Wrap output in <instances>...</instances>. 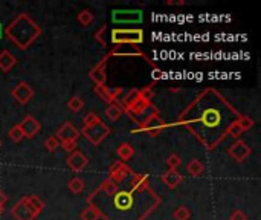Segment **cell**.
Masks as SVG:
<instances>
[{
  "label": "cell",
  "mask_w": 261,
  "mask_h": 220,
  "mask_svg": "<svg viewBox=\"0 0 261 220\" xmlns=\"http://www.w3.org/2000/svg\"><path fill=\"white\" fill-rule=\"evenodd\" d=\"M3 210H5V208H3L2 205H0V216H2V214H3Z\"/></svg>",
  "instance_id": "cell-41"
},
{
  "label": "cell",
  "mask_w": 261,
  "mask_h": 220,
  "mask_svg": "<svg viewBox=\"0 0 261 220\" xmlns=\"http://www.w3.org/2000/svg\"><path fill=\"white\" fill-rule=\"evenodd\" d=\"M5 35L20 51H26L42 35V28L26 12H22L5 28Z\"/></svg>",
  "instance_id": "cell-3"
},
{
  "label": "cell",
  "mask_w": 261,
  "mask_h": 220,
  "mask_svg": "<svg viewBox=\"0 0 261 220\" xmlns=\"http://www.w3.org/2000/svg\"><path fill=\"white\" fill-rule=\"evenodd\" d=\"M131 171H133V170H131L126 162L116 161V162H113V164L110 165L109 179H112V181H113L115 184H121V182H124L126 179L131 174Z\"/></svg>",
  "instance_id": "cell-11"
},
{
  "label": "cell",
  "mask_w": 261,
  "mask_h": 220,
  "mask_svg": "<svg viewBox=\"0 0 261 220\" xmlns=\"http://www.w3.org/2000/svg\"><path fill=\"white\" fill-rule=\"evenodd\" d=\"M79 135H83L92 146H99L110 135V127L106 126L103 121H99L92 127H83Z\"/></svg>",
  "instance_id": "cell-6"
},
{
  "label": "cell",
  "mask_w": 261,
  "mask_h": 220,
  "mask_svg": "<svg viewBox=\"0 0 261 220\" xmlns=\"http://www.w3.org/2000/svg\"><path fill=\"white\" fill-rule=\"evenodd\" d=\"M66 164H67V167H69L72 171L79 173V171H83V170L87 167L89 159H87V156H86L81 150H75V151L69 153V156H67V159H66Z\"/></svg>",
  "instance_id": "cell-13"
},
{
  "label": "cell",
  "mask_w": 261,
  "mask_h": 220,
  "mask_svg": "<svg viewBox=\"0 0 261 220\" xmlns=\"http://www.w3.org/2000/svg\"><path fill=\"white\" fill-rule=\"evenodd\" d=\"M8 136L11 138V141H12V143H15V144H17V143H22L23 139H25V135H23V132H22V129H20V126H18V124L9 129Z\"/></svg>",
  "instance_id": "cell-30"
},
{
  "label": "cell",
  "mask_w": 261,
  "mask_h": 220,
  "mask_svg": "<svg viewBox=\"0 0 261 220\" xmlns=\"http://www.w3.org/2000/svg\"><path fill=\"white\" fill-rule=\"evenodd\" d=\"M76 20H78V23H79V25L86 28V26H90V25L93 23L95 15H93L92 11H89V9H83L81 12H79V14L76 15Z\"/></svg>",
  "instance_id": "cell-24"
},
{
  "label": "cell",
  "mask_w": 261,
  "mask_h": 220,
  "mask_svg": "<svg viewBox=\"0 0 261 220\" xmlns=\"http://www.w3.org/2000/svg\"><path fill=\"white\" fill-rule=\"evenodd\" d=\"M162 182L168 187V188H176L177 185H180L184 182V174H180L177 170H168L162 174Z\"/></svg>",
  "instance_id": "cell-18"
},
{
  "label": "cell",
  "mask_w": 261,
  "mask_h": 220,
  "mask_svg": "<svg viewBox=\"0 0 261 220\" xmlns=\"http://www.w3.org/2000/svg\"><path fill=\"white\" fill-rule=\"evenodd\" d=\"M6 202H8V196H6V193H5L3 190H0V205L5 207Z\"/></svg>",
  "instance_id": "cell-40"
},
{
  "label": "cell",
  "mask_w": 261,
  "mask_h": 220,
  "mask_svg": "<svg viewBox=\"0 0 261 220\" xmlns=\"http://www.w3.org/2000/svg\"><path fill=\"white\" fill-rule=\"evenodd\" d=\"M107 60H109V57L106 55V57L101 60V62H99L93 69H90V72H89V78L92 79V81H93L96 86H103V84H106V79H107V75H106Z\"/></svg>",
  "instance_id": "cell-16"
},
{
  "label": "cell",
  "mask_w": 261,
  "mask_h": 220,
  "mask_svg": "<svg viewBox=\"0 0 261 220\" xmlns=\"http://www.w3.org/2000/svg\"><path fill=\"white\" fill-rule=\"evenodd\" d=\"M93 194L103 196V208L96 210L106 220H144L162 202L151 187L142 190L133 187H130V190H119L118 184L109 177Z\"/></svg>",
  "instance_id": "cell-2"
},
{
  "label": "cell",
  "mask_w": 261,
  "mask_h": 220,
  "mask_svg": "<svg viewBox=\"0 0 261 220\" xmlns=\"http://www.w3.org/2000/svg\"><path fill=\"white\" fill-rule=\"evenodd\" d=\"M112 43L116 46L121 45H130V46H137L144 42V31L142 29H121V28H115L112 31Z\"/></svg>",
  "instance_id": "cell-4"
},
{
  "label": "cell",
  "mask_w": 261,
  "mask_h": 220,
  "mask_svg": "<svg viewBox=\"0 0 261 220\" xmlns=\"http://www.w3.org/2000/svg\"><path fill=\"white\" fill-rule=\"evenodd\" d=\"M180 164H182V157H180L179 154H176V153H173L167 157L168 170H177L180 167Z\"/></svg>",
  "instance_id": "cell-32"
},
{
  "label": "cell",
  "mask_w": 261,
  "mask_h": 220,
  "mask_svg": "<svg viewBox=\"0 0 261 220\" xmlns=\"http://www.w3.org/2000/svg\"><path fill=\"white\" fill-rule=\"evenodd\" d=\"M101 119H99V116L96 115V113H93V112H89L84 118H83V123H84V126L83 127H92V126H95V124H98Z\"/></svg>",
  "instance_id": "cell-34"
},
{
  "label": "cell",
  "mask_w": 261,
  "mask_h": 220,
  "mask_svg": "<svg viewBox=\"0 0 261 220\" xmlns=\"http://www.w3.org/2000/svg\"><path fill=\"white\" fill-rule=\"evenodd\" d=\"M229 220H248V216H246L242 210H235V211H232V214L229 216Z\"/></svg>",
  "instance_id": "cell-37"
},
{
  "label": "cell",
  "mask_w": 261,
  "mask_h": 220,
  "mask_svg": "<svg viewBox=\"0 0 261 220\" xmlns=\"http://www.w3.org/2000/svg\"><path fill=\"white\" fill-rule=\"evenodd\" d=\"M0 147H2V139H0Z\"/></svg>",
  "instance_id": "cell-42"
},
{
  "label": "cell",
  "mask_w": 261,
  "mask_h": 220,
  "mask_svg": "<svg viewBox=\"0 0 261 220\" xmlns=\"http://www.w3.org/2000/svg\"><path fill=\"white\" fill-rule=\"evenodd\" d=\"M242 135H243V130H242V127L238 126L237 121H235L234 124H231V126L228 127V130H226V136H231V138H234V139H238Z\"/></svg>",
  "instance_id": "cell-33"
},
{
  "label": "cell",
  "mask_w": 261,
  "mask_h": 220,
  "mask_svg": "<svg viewBox=\"0 0 261 220\" xmlns=\"http://www.w3.org/2000/svg\"><path fill=\"white\" fill-rule=\"evenodd\" d=\"M67 107H69L70 112L78 113L79 110H83V107H84V99L81 96H72L67 101Z\"/></svg>",
  "instance_id": "cell-28"
},
{
  "label": "cell",
  "mask_w": 261,
  "mask_h": 220,
  "mask_svg": "<svg viewBox=\"0 0 261 220\" xmlns=\"http://www.w3.org/2000/svg\"><path fill=\"white\" fill-rule=\"evenodd\" d=\"M55 138L60 141V144H65V143H76L78 144L79 132L73 127V124L70 121H66L55 132Z\"/></svg>",
  "instance_id": "cell-9"
},
{
  "label": "cell",
  "mask_w": 261,
  "mask_h": 220,
  "mask_svg": "<svg viewBox=\"0 0 261 220\" xmlns=\"http://www.w3.org/2000/svg\"><path fill=\"white\" fill-rule=\"evenodd\" d=\"M18 126H20V129H22L25 138H28V139L35 138L40 133V130H42V124H40L32 115H26L23 118V121L20 123Z\"/></svg>",
  "instance_id": "cell-15"
},
{
  "label": "cell",
  "mask_w": 261,
  "mask_h": 220,
  "mask_svg": "<svg viewBox=\"0 0 261 220\" xmlns=\"http://www.w3.org/2000/svg\"><path fill=\"white\" fill-rule=\"evenodd\" d=\"M164 78V72L160 71L157 66L156 68H153V71H151V79L156 83V81H159V79H162Z\"/></svg>",
  "instance_id": "cell-38"
},
{
  "label": "cell",
  "mask_w": 261,
  "mask_h": 220,
  "mask_svg": "<svg viewBox=\"0 0 261 220\" xmlns=\"http://www.w3.org/2000/svg\"><path fill=\"white\" fill-rule=\"evenodd\" d=\"M137 99H139V89H130L121 98V107L123 109H129V107H131L137 101Z\"/></svg>",
  "instance_id": "cell-23"
},
{
  "label": "cell",
  "mask_w": 261,
  "mask_h": 220,
  "mask_svg": "<svg viewBox=\"0 0 261 220\" xmlns=\"http://www.w3.org/2000/svg\"><path fill=\"white\" fill-rule=\"evenodd\" d=\"M251 153H252V148L245 141H242V139H237V141L228 148V154L234 159V161H237L240 164L245 162L251 156Z\"/></svg>",
  "instance_id": "cell-10"
},
{
  "label": "cell",
  "mask_w": 261,
  "mask_h": 220,
  "mask_svg": "<svg viewBox=\"0 0 261 220\" xmlns=\"http://www.w3.org/2000/svg\"><path fill=\"white\" fill-rule=\"evenodd\" d=\"M112 20L116 23H137L142 20L140 11H113Z\"/></svg>",
  "instance_id": "cell-17"
},
{
  "label": "cell",
  "mask_w": 261,
  "mask_h": 220,
  "mask_svg": "<svg viewBox=\"0 0 261 220\" xmlns=\"http://www.w3.org/2000/svg\"><path fill=\"white\" fill-rule=\"evenodd\" d=\"M187 171L188 174L194 176V177H200L205 173V165L198 161V159H191V161L187 164Z\"/></svg>",
  "instance_id": "cell-22"
},
{
  "label": "cell",
  "mask_w": 261,
  "mask_h": 220,
  "mask_svg": "<svg viewBox=\"0 0 261 220\" xmlns=\"http://www.w3.org/2000/svg\"><path fill=\"white\" fill-rule=\"evenodd\" d=\"M45 147H46V150L49 151V153H54L58 147H60V141L55 138V136H49V138H46L45 139V144H43Z\"/></svg>",
  "instance_id": "cell-35"
},
{
  "label": "cell",
  "mask_w": 261,
  "mask_h": 220,
  "mask_svg": "<svg viewBox=\"0 0 261 220\" xmlns=\"http://www.w3.org/2000/svg\"><path fill=\"white\" fill-rule=\"evenodd\" d=\"M11 216L15 220H35V214L32 213V210L29 208L28 202H26V196H23L20 201L11 208Z\"/></svg>",
  "instance_id": "cell-12"
},
{
  "label": "cell",
  "mask_w": 261,
  "mask_h": 220,
  "mask_svg": "<svg viewBox=\"0 0 261 220\" xmlns=\"http://www.w3.org/2000/svg\"><path fill=\"white\" fill-rule=\"evenodd\" d=\"M124 92L123 87H109L106 84L103 86H95V93L103 99V101L109 103V104H115L116 99L119 98V95H121Z\"/></svg>",
  "instance_id": "cell-14"
},
{
  "label": "cell",
  "mask_w": 261,
  "mask_h": 220,
  "mask_svg": "<svg viewBox=\"0 0 261 220\" xmlns=\"http://www.w3.org/2000/svg\"><path fill=\"white\" fill-rule=\"evenodd\" d=\"M11 95H12V98L15 99L18 104L25 106L34 98L35 92L26 81H20V83H17V86H14L11 89Z\"/></svg>",
  "instance_id": "cell-8"
},
{
  "label": "cell",
  "mask_w": 261,
  "mask_h": 220,
  "mask_svg": "<svg viewBox=\"0 0 261 220\" xmlns=\"http://www.w3.org/2000/svg\"><path fill=\"white\" fill-rule=\"evenodd\" d=\"M116 154L119 156V161L127 162V161H130V159L133 157V154H134V148H133L131 144H129V143H123V144H119V147L116 148Z\"/></svg>",
  "instance_id": "cell-20"
},
{
  "label": "cell",
  "mask_w": 261,
  "mask_h": 220,
  "mask_svg": "<svg viewBox=\"0 0 261 220\" xmlns=\"http://www.w3.org/2000/svg\"><path fill=\"white\" fill-rule=\"evenodd\" d=\"M67 187H69V190H70L72 194H79V193L84 191L86 184H84V181H83L81 177H73V179H70V181H69Z\"/></svg>",
  "instance_id": "cell-26"
},
{
  "label": "cell",
  "mask_w": 261,
  "mask_h": 220,
  "mask_svg": "<svg viewBox=\"0 0 261 220\" xmlns=\"http://www.w3.org/2000/svg\"><path fill=\"white\" fill-rule=\"evenodd\" d=\"M26 202H28L29 208L32 210V213H34L37 217H38L40 214H42V211L45 210V202H43L38 196H35V194L26 196Z\"/></svg>",
  "instance_id": "cell-21"
},
{
  "label": "cell",
  "mask_w": 261,
  "mask_h": 220,
  "mask_svg": "<svg viewBox=\"0 0 261 220\" xmlns=\"http://www.w3.org/2000/svg\"><path fill=\"white\" fill-rule=\"evenodd\" d=\"M240 113L214 87H206L179 115L176 126L185 127L206 150H214L226 138V130Z\"/></svg>",
  "instance_id": "cell-1"
},
{
  "label": "cell",
  "mask_w": 261,
  "mask_h": 220,
  "mask_svg": "<svg viewBox=\"0 0 261 220\" xmlns=\"http://www.w3.org/2000/svg\"><path fill=\"white\" fill-rule=\"evenodd\" d=\"M167 5H171V6H184L185 5V0H168Z\"/></svg>",
  "instance_id": "cell-39"
},
{
  "label": "cell",
  "mask_w": 261,
  "mask_h": 220,
  "mask_svg": "<svg viewBox=\"0 0 261 220\" xmlns=\"http://www.w3.org/2000/svg\"><path fill=\"white\" fill-rule=\"evenodd\" d=\"M173 219L174 220H190L191 219V211L190 208L184 207V205H180L176 208V211L173 213Z\"/></svg>",
  "instance_id": "cell-29"
},
{
  "label": "cell",
  "mask_w": 261,
  "mask_h": 220,
  "mask_svg": "<svg viewBox=\"0 0 261 220\" xmlns=\"http://www.w3.org/2000/svg\"><path fill=\"white\" fill-rule=\"evenodd\" d=\"M107 57H109V58H110V57H140V58H144L151 68H156V65L151 62V60H150L142 51L137 49V46H130V45L116 46L115 49H112V51L107 54Z\"/></svg>",
  "instance_id": "cell-7"
},
{
  "label": "cell",
  "mask_w": 261,
  "mask_h": 220,
  "mask_svg": "<svg viewBox=\"0 0 261 220\" xmlns=\"http://www.w3.org/2000/svg\"><path fill=\"white\" fill-rule=\"evenodd\" d=\"M139 96H140V99H144V101L151 103V98L154 96V92H153L151 86H147L144 89H140L139 90Z\"/></svg>",
  "instance_id": "cell-36"
},
{
  "label": "cell",
  "mask_w": 261,
  "mask_h": 220,
  "mask_svg": "<svg viewBox=\"0 0 261 220\" xmlns=\"http://www.w3.org/2000/svg\"><path fill=\"white\" fill-rule=\"evenodd\" d=\"M167 127H170V124H167L164 119L159 116V113H154V115L148 116L147 119H144V121L137 126V129H134L133 132H144L148 136L156 138V136H159L160 133H162L164 129H167Z\"/></svg>",
  "instance_id": "cell-5"
},
{
  "label": "cell",
  "mask_w": 261,
  "mask_h": 220,
  "mask_svg": "<svg viewBox=\"0 0 261 220\" xmlns=\"http://www.w3.org/2000/svg\"><path fill=\"white\" fill-rule=\"evenodd\" d=\"M0 29H2V28H0Z\"/></svg>",
  "instance_id": "cell-43"
},
{
  "label": "cell",
  "mask_w": 261,
  "mask_h": 220,
  "mask_svg": "<svg viewBox=\"0 0 261 220\" xmlns=\"http://www.w3.org/2000/svg\"><path fill=\"white\" fill-rule=\"evenodd\" d=\"M123 107L119 106V104H109V107L106 109V115H107V118L110 119V121H118L119 118L123 116Z\"/></svg>",
  "instance_id": "cell-25"
},
{
  "label": "cell",
  "mask_w": 261,
  "mask_h": 220,
  "mask_svg": "<svg viewBox=\"0 0 261 220\" xmlns=\"http://www.w3.org/2000/svg\"><path fill=\"white\" fill-rule=\"evenodd\" d=\"M15 65H17V58L8 49H3L0 52V71L9 72Z\"/></svg>",
  "instance_id": "cell-19"
},
{
  "label": "cell",
  "mask_w": 261,
  "mask_h": 220,
  "mask_svg": "<svg viewBox=\"0 0 261 220\" xmlns=\"http://www.w3.org/2000/svg\"><path fill=\"white\" fill-rule=\"evenodd\" d=\"M237 123H238L240 127H242L243 132H248V130H251V129L255 126V121H254V119H252L251 116H246V115H240L238 119H237Z\"/></svg>",
  "instance_id": "cell-31"
},
{
  "label": "cell",
  "mask_w": 261,
  "mask_h": 220,
  "mask_svg": "<svg viewBox=\"0 0 261 220\" xmlns=\"http://www.w3.org/2000/svg\"><path fill=\"white\" fill-rule=\"evenodd\" d=\"M79 219L81 220H99L101 216H99V211L93 207V205H89L87 208H84L79 214Z\"/></svg>",
  "instance_id": "cell-27"
}]
</instances>
